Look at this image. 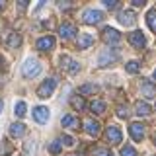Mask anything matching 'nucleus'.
I'll return each instance as SVG.
<instances>
[{"mask_svg": "<svg viewBox=\"0 0 156 156\" xmlns=\"http://www.w3.org/2000/svg\"><path fill=\"white\" fill-rule=\"evenodd\" d=\"M0 62H2V58H0Z\"/></svg>", "mask_w": 156, "mask_h": 156, "instance_id": "obj_42", "label": "nucleus"}, {"mask_svg": "<svg viewBox=\"0 0 156 156\" xmlns=\"http://www.w3.org/2000/svg\"><path fill=\"white\" fill-rule=\"evenodd\" d=\"M70 156H78V154H70Z\"/></svg>", "mask_w": 156, "mask_h": 156, "instance_id": "obj_40", "label": "nucleus"}, {"mask_svg": "<svg viewBox=\"0 0 156 156\" xmlns=\"http://www.w3.org/2000/svg\"><path fill=\"white\" fill-rule=\"evenodd\" d=\"M61 123H62V127H68V129H78V127H80V121L72 115H65L61 119Z\"/></svg>", "mask_w": 156, "mask_h": 156, "instance_id": "obj_19", "label": "nucleus"}, {"mask_svg": "<svg viewBox=\"0 0 156 156\" xmlns=\"http://www.w3.org/2000/svg\"><path fill=\"white\" fill-rule=\"evenodd\" d=\"M121 156H136V150L133 146H123L121 148Z\"/></svg>", "mask_w": 156, "mask_h": 156, "instance_id": "obj_30", "label": "nucleus"}, {"mask_svg": "<svg viewBox=\"0 0 156 156\" xmlns=\"http://www.w3.org/2000/svg\"><path fill=\"white\" fill-rule=\"evenodd\" d=\"M101 37H104V41L107 43V45H113V43L121 41V33L117 31V29H113V27H105L104 33H101Z\"/></svg>", "mask_w": 156, "mask_h": 156, "instance_id": "obj_6", "label": "nucleus"}, {"mask_svg": "<svg viewBox=\"0 0 156 156\" xmlns=\"http://www.w3.org/2000/svg\"><path fill=\"white\" fill-rule=\"evenodd\" d=\"M10 135L16 136V139L23 136V135H26V125H23V123H12V125H10Z\"/></svg>", "mask_w": 156, "mask_h": 156, "instance_id": "obj_18", "label": "nucleus"}, {"mask_svg": "<svg viewBox=\"0 0 156 156\" xmlns=\"http://www.w3.org/2000/svg\"><path fill=\"white\" fill-rule=\"evenodd\" d=\"M74 33H76V27H74V23H72V22H62L61 26H58V35H61L62 39L74 37Z\"/></svg>", "mask_w": 156, "mask_h": 156, "instance_id": "obj_9", "label": "nucleus"}, {"mask_svg": "<svg viewBox=\"0 0 156 156\" xmlns=\"http://www.w3.org/2000/svg\"><path fill=\"white\" fill-rule=\"evenodd\" d=\"M104 6L105 8H115L117 2H115V0H104Z\"/></svg>", "mask_w": 156, "mask_h": 156, "instance_id": "obj_33", "label": "nucleus"}, {"mask_svg": "<svg viewBox=\"0 0 156 156\" xmlns=\"http://www.w3.org/2000/svg\"><path fill=\"white\" fill-rule=\"evenodd\" d=\"M152 140H154V144H156V131L152 133Z\"/></svg>", "mask_w": 156, "mask_h": 156, "instance_id": "obj_38", "label": "nucleus"}, {"mask_svg": "<svg viewBox=\"0 0 156 156\" xmlns=\"http://www.w3.org/2000/svg\"><path fill=\"white\" fill-rule=\"evenodd\" d=\"M125 68H127V72H131V74H136V72L140 70V62L139 61H129Z\"/></svg>", "mask_w": 156, "mask_h": 156, "instance_id": "obj_26", "label": "nucleus"}, {"mask_svg": "<svg viewBox=\"0 0 156 156\" xmlns=\"http://www.w3.org/2000/svg\"><path fill=\"white\" fill-rule=\"evenodd\" d=\"M100 92V86L98 84H92V82H86V84H82L78 88V96H90V94H98Z\"/></svg>", "mask_w": 156, "mask_h": 156, "instance_id": "obj_14", "label": "nucleus"}, {"mask_svg": "<svg viewBox=\"0 0 156 156\" xmlns=\"http://www.w3.org/2000/svg\"><path fill=\"white\" fill-rule=\"evenodd\" d=\"M90 111L94 115H100V113H104L105 111V104L101 100H94V101H90Z\"/></svg>", "mask_w": 156, "mask_h": 156, "instance_id": "obj_20", "label": "nucleus"}, {"mask_svg": "<svg viewBox=\"0 0 156 156\" xmlns=\"http://www.w3.org/2000/svg\"><path fill=\"white\" fill-rule=\"evenodd\" d=\"M129 133H131V136L139 143V140H143L144 139V133H146V125L144 123H131V127H129Z\"/></svg>", "mask_w": 156, "mask_h": 156, "instance_id": "obj_5", "label": "nucleus"}, {"mask_svg": "<svg viewBox=\"0 0 156 156\" xmlns=\"http://www.w3.org/2000/svg\"><path fill=\"white\" fill-rule=\"evenodd\" d=\"M14 113H16L18 117H23L26 115V104H23V101H18L16 107H14Z\"/></svg>", "mask_w": 156, "mask_h": 156, "instance_id": "obj_27", "label": "nucleus"}, {"mask_svg": "<svg viewBox=\"0 0 156 156\" xmlns=\"http://www.w3.org/2000/svg\"><path fill=\"white\" fill-rule=\"evenodd\" d=\"M135 109H136V113H139V115H148L150 111H152V107H150L148 104H144V101H136Z\"/></svg>", "mask_w": 156, "mask_h": 156, "instance_id": "obj_24", "label": "nucleus"}, {"mask_svg": "<svg viewBox=\"0 0 156 156\" xmlns=\"http://www.w3.org/2000/svg\"><path fill=\"white\" fill-rule=\"evenodd\" d=\"M61 144H65V146H74V139H72L70 135H62V136H61Z\"/></svg>", "mask_w": 156, "mask_h": 156, "instance_id": "obj_29", "label": "nucleus"}, {"mask_svg": "<svg viewBox=\"0 0 156 156\" xmlns=\"http://www.w3.org/2000/svg\"><path fill=\"white\" fill-rule=\"evenodd\" d=\"M119 58V53L115 49H101V53L98 55V66H107V65H113V62Z\"/></svg>", "mask_w": 156, "mask_h": 156, "instance_id": "obj_2", "label": "nucleus"}, {"mask_svg": "<svg viewBox=\"0 0 156 156\" xmlns=\"http://www.w3.org/2000/svg\"><path fill=\"white\" fill-rule=\"evenodd\" d=\"M2 107H4V101L0 100V113H2Z\"/></svg>", "mask_w": 156, "mask_h": 156, "instance_id": "obj_36", "label": "nucleus"}, {"mask_svg": "<svg viewBox=\"0 0 156 156\" xmlns=\"http://www.w3.org/2000/svg\"><path fill=\"white\" fill-rule=\"evenodd\" d=\"M70 105L74 107L76 111H82L86 107V101H84V98H82V96H72L70 98Z\"/></svg>", "mask_w": 156, "mask_h": 156, "instance_id": "obj_21", "label": "nucleus"}, {"mask_svg": "<svg viewBox=\"0 0 156 156\" xmlns=\"http://www.w3.org/2000/svg\"><path fill=\"white\" fill-rule=\"evenodd\" d=\"M143 96L146 98V100H154L156 98V86L152 84V82H144L143 84Z\"/></svg>", "mask_w": 156, "mask_h": 156, "instance_id": "obj_17", "label": "nucleus"}, {"mask_svg": "<svg viewBox=\"0 0 156 156\" xmlns=\"http://www.w3.org/2000/svg\"><path fill=\"white\" fill-rule=\"evenodd\" d=\"M78 45H80V49L92 47V45H94V35H92V33H88V31H82L80 37H78Z\"/></svg>", "mask_w": 156, "mask_h": 156, "instance_id": "obj_16", "label": "nucleus"}, {"mask_svg": "<svg viewBox=\"0 0 156 156\" xmlns=\"http://www.w3.org/2000/svg\"><path fill=\"white\" fill-rule=\"evenodd\" d=\"M146 23H148V27L156 31V10H150L148 14H146Z\"/></svg>", "mask_w": 156, "mask_h": 156, "instance_id": "obj_25", "label": "nucleus"}, {"mask_svg": "<svg viewBox=\"0 0 156 156\" xmlns=\"http://www.w3.org/2000/svg\"><path fill=\"white\" fill-rule=\"evenodd\" d=\"M23 154L26 156H35L37 154V143L35 140H27V143L23 144Z\"/></svg>", "mask_w": 156, "mask_h": 156, "instance_id": "obj_22", "label": "nucleus"}, {"mask_svg": "<svg viewBox=\"0 0 156 156\" xmlns=\"http://www.w3.org/2000/svg\"><path fill=\"white\" fill-rule=\"evenodd\" d=\"M35 47L39 49V51H49V49H53V47H55V37H51V35H45V37L37 39Z\"/></svg>", "mask_w": 156, "mask_h": 156, "instance_id": "obj_12", "label": "nucleus"}, {"mask_svg": "<svg viewBox=\"0 0 156 156\" xmlns=\"http://www.w3.org/2000/svg\"><path fill=\"white\" fill-rule=\"evenodd\" d=\"M39 72H41V62L35 61V58H27L22 66V74L23 78H35Z\"/></svg>", "mask_w": 156, "mask_h": 156, "instance_id": "obj_1", "label": "nucleus"}, {"mask_svg": "<svg viewBox=\"0 0 156 156\" xmlns=\"http://www.w3.org/2000/svg\"><path fill=\"white\" fill-rule=\"evenodd\" d=\"M94 154H96V156H113V152H111L109 148H96Z\"/></svg>", "mask_w": 156, "mask_h": 156, "instance_id": "obj_31", "label": "nucleus"}, {"mask_svg": "<svg viewBox=\"0 0 156 156\" xmlns=\"http://www.w3.org/2000/svg\"><path fill=\"white\" fill-rule=\"evenodd\" d=\"M117 115H119V117H127V105H119V107H117Z\"/></svg>", "mask_w": 156, "mask_h": 156, "instance_id": "obj_32", "label": "nucleus"}, {"mask_svg": "<svg viewBox=\"0 0 156 156\" xmlns=\"http://www.w3.org/2000/svg\"><path fill=\"white\" fill-rule=\"evenodd\" d=\"M47 119H49V109H47L45 105H37L35 109H33V121H37V123H41V125H45Z\"/></svg>", "mask_w": 156, "mask_h": 156, "instance_id": "obj_11", "label": "nucleus"}, {"mask_svg": "<svg viewBox=\"0 0 156 156\" xmlns=\"http://www.w3.org/2000/svg\"><path fill=\"white\" fill-rule=\"evenodd\" d=\"M49 152L51 154H61V143H49Z\"/></svg>", "mask_w": 156, "mask_h": 156, "instance_id": "obj_28", "label": "nucleus"}, {"mask_svg": "<svg viewBox=\"0 0 156 156\" xmlns=\"http://www.w3.org/2000/svg\"><path fill=\"white\" fill-rule=\"evenodd\" d=\"M82 125H84V129H86V133L90 135V136H98L100 135V123L98 121H94V119H90V117H86L84 121H82Z\"/></svg>", "mask_w": 156, "mask_h": 156, "instance_id": "obj_10", "label": "nucleus"}, {"mask_svg": "<svg viewBox=\"0 0 156 156\" xmlns=\"http://www.w3.org/2000/svg\"><path fill=\"white\" fill-rule=\"evenodd\" d=\"M129 43L133 45L135 49H144L146 45V39H144V33L143 31H133V33H129Z\"/></svg>", "mask_w": 156, "mask_h": 156, "instance_id": "obj_7", "label": "nucleus"}, {"mask_svg": "<svg viewBox=\"0 0 156 156\" xmlns=\"http://www.w3.org/2000/svg\"><path fill=\"white\" fill-rule=\"evenodd\" d=\"M119 20V23H123V26H133L135 23V12L133 10H123V12L117 16Z\"/></svg>", "mask_w": 156, "mask_h": 156, "instance_id": "obj_15", "label": "nucleus"}, {"mask_svg": "<svg viewBox=\"0 0 156 156\" xmlns=\"http://www.w3.org/2000/svg\"><path fill=\"white\" fill-rule=\"evenodd\" d=\"M144 0H133V6H143Z\"/></svg>", "mask_w": 156, "mask_h": 156, "instance_id": "obj_35", "label": "nucleus"}, {"mask_svg": "<svg viewBox=\"0 0 156 156\" xmlns=\"http://www.w3.org/2000/svg\"><path fill=\"white\" fill-rule=\"evenodd\" d=\"M152 76H154V80H156V70H154V74H152Z\"/></svg>", "mask_w": 156, "mask_h": 156, "instance_id": "obj_39", "label": "nucleus"}, {"mask_svg": "<svg viewBox=\"0 0 156 156\" xmlns=\"http://www.w3.org/2000/svg\"><path fill=\"white\" fill-rule=\"evenodd\" d=\"M61 62H62V66H65V68H68V72H70V74H76V72L80 70V62L72 61V58L66 57V55L61 57Z\"/></svg>", "mask_w": 156, "mask_h": 156, "instance_id": "obj_13", "label": "nucleus"}, {"mask_svg": "<svg viewBox=\"0 0 156 156\" xmlns=\"http://www.w3.org/2000/svg\"><path fill=\"white\" fill-rule=\"evenodd\" d=\"M20 43H22V35H20L18 31L10 33V37H8V47H10V49H16V47H20Z\"/></svg>", "mask_w": 156, "mask_h": 156, "instance_id": "obj_23", "label": "nucleus"}, {"mask_svg": "<svg viewBox=\"0 0 156 156\" xmlns=\"http://www.w3.org/2000/svg\"><path fill=\"white\" fill-rule=\"evenodd\" d=\"M4 6H6V4H4L2 0H0V10H4Z\"/></svg>", "mask_w": 156, "mask_h": 156, "instance_id": "obj_37", "label": "nucleus"}, {"mask_svg": "<svg viewBox=\"0 0 156 156\" xmlns=\"http://www.w3.org/2000/svg\"><path fill=\"white\" fill-rule=\"evenodd\" d=\"M55 88H57V80L55 78H47V80H43V84L37 88V96L39 98H49L55 92Z\"/></svg>", "mask_w": 156, "mask_h": 156, "instance_id": "obj_3", "label": "nucleus"}, {"mask_svg": "<svg viewBox=\"0 0 156 156\" xmlns=\"http://www.w3.org/2000/svg\"><path fill=\"white\" fill-rule=\"evenodd\" d=\"M105 136H107V140H109V143H113V144H119L121 139H123V135H121V129H119L117 125L107 127V129H105Z\"/></svg>", "mask_w": 156, "mask_h": 156, "instance_id": "obj_8", "label": "nucleus"}, {"mask_svg": "<svg viewBox=\"0 0 156 156\" xmlns=\"http://www.w3.org/2000/svg\"><path fill=\"white\" fill-rule=\"evenodd\" d=\"M0 86H2V80H0Z\"/></svg>", "mask_w": 156, "mask_h": 156, "instance_id": "obj_41", "label": "nucleus"}, {"mask_svg": "<svg viewBox=\"0 0 156 156\" xmlns=\"http://www.w3.org/2000/svg\"><path fill=\"white\" fill-rule=\"evenodd\" d=\"M104 18H105L104 12H100V10H86V12L82 14V20H84L86 23H90V26H96V23H100Z\"/></svg>", "mask_w": 156, "mask_h": 156, "instance_id": "obj_4", "label": "nucleus"}, {"mask_svg": "<svg viewBox=\"0 0 156 156\" xmlns=\"http://www.w3.org/2000/svg\"><path fill=\"white\" fill-rule=\"evenodd\" d=\"M18 8L20 10H26L27 8V0H20V2H18Z\"/></svg>", "mask_w": 156, "mask_h": 156, "instance_id": "obj_34", "label": "nucleus"}]
</instances>
